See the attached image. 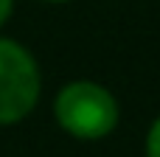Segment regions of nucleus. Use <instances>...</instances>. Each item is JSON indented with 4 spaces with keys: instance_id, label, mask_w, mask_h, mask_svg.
<instances>
[{
    "instance_id": "obj_2",
    "label": "nucleus",
    "mask_w": 160,
    "mask_h": 157,
    "mask_svg": "<svg viewBox=\"0 0 160 157\" xmlns=\"http://www.w3.org/2000/svg\"><path fill=\"white\" fill-rule=\"evenodd\" d=\"M39 65L25 45L0 37V126L20 124L39 101Z\"/></svg>"
},
{
    "instance_id": "obj_1",
    "label": "nucleus",
    "mask_w": 160,
    "mask_h": 157,
    "mask_svg": "<svg viewBox=\"0 0 160 157\" xmlns=\"http://www.w3.org/2000/svg\"><path fill=\"white\" fill-rule=\"evenodd\" d=\"M53 115H56V124L79 140L107 138L121 118L115 96L104 84H96L87 79L68 81L56 93Z\"/></svg>"
},
{
    "instance_id": "obj_5",
    "label": "nucleus",
    "mask_w": 160,
    "mask_h": 157,
    "mask_svg": "<svg viewBox=\"0 0 160 157\" xmlns=\"http://www.w3.org/2000/svg\"><path fill=\"white\" fill-rule=\"evenodd\" d=\"M45 3H68V0H45Z\"/></svg>"
},
{
    "instance_id": "obj_4",
    "label": "nucleus",
    "mask_w": 160,
    "mask_h": 157,
    "mask_svg": "<svg viewBox=\"0 0 160 157\" xmlns=\"http://www.w3.org/2000/svg\"><path fill=\"white\" fill-rule=\"evenodd\" d=\"M11 11H14V0H0V28H3L6 20L11 17Z\"/></svg>"
},
{
    "instance_id": "obj_3",
    "label": "nucleus",
    "mask_w": 160,
    "mask_h": 157,
    "mask_svg": "<svg viewBox=\"0 0 160 157\" xmlns=\"http://www.w3.org/2000/svg\"><path fill=\"white\" fill-rule=\"evenodd\" d=\"M146 157H160V118L152 124L146 135Z\"/></svg>"
}]
</instances>
